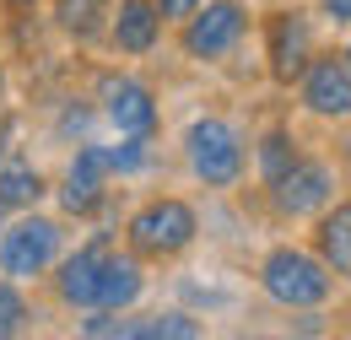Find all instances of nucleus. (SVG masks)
I'll return each mask as SVG.
<instances>
[{"mask_svg": "<svg viewBox=\"0 0 351 340\" xmlns=\"http://www.w3.org/2000/svg\"><path fill=\"white\" fill-rule=\"evenodd\" d=\"M38 5H44V0H0V16H5V22H27Z\"/></svg>", "mask_w": 351, "mask_h": 340, "instance_id": "393cba45", "label": "nucleus"}, {"mask_svg": "<svg viewBox=\"0 0 351 340\" xmlns=\"http://www.w3.org/2000/svg\"><path fill=\"white\" fill-rule=\"evenodd\" d=\"M184 162L206 189H238L249 173V135L227 114H200L184 130Z\"/></svg>", "mask_w": 351, "mask_h": 340, "instance_id": "7ed1b4c3", "label": "nucleus"}, {"mask_svg": "<svg viewBox=\"0 0 351 340\" xmlns=\"http://www.w3.org/2000/svg\"><path fill=\"white\" fill-rule=\"evenodd\" d=\"M114 243H119V232H87L76 249H65L54 259V298H60V308H71V313L92 308L97 276H103V265L114 254Z\"/></svg>", "mask_w": 351, "mask_h": 340, "instance_id": "1a4fd4ad", "label": "nucleus"}, {"mask_svg": "<svg viewBox=\"0 0 351 340\" xmlns=\"http://www.w3.org/2000/svg\"><path fill=\"white\" fill-rule=\"evenodd\" d=\"M341 130H346V135H341V168H346V178H351V119Z\"/></svg>", "mask_w": 351, "mask_h": 340, "instance_id": "a878e982", "label": "nucleus"}, {"mask_svg": "<svg viewBox=\"0 0 351 340\" xmlns=\"http://www.w3.org/2000/svg\"><path fill=\"white\" fill-rule=\"evenodd\" d=\"M335 54H341V65H346V71H351V27H346V43H341Z\"/></svg>", "mask_w": 351, "mask_h": 340, "instance_id": "bb28decb", "label": "nucleus"}, {"mask_svg": "<svg viewBox=\"0 0 351 340\" xmlns=\"http://www.w3.org/2000/svg\"><path fill=\"white\" fill-rule=\"evenodd\" d=\"M335 189H341V184H335V168H330L324 157L303 151L292 168L281 173V184H270L265 195H270V211L281 216V221H313V216L335 200Z\"/></svg>", "mask_w": 351, "mask_h": 340, "instance_id": "6e6552de", "label": "nucleus"}, {"mask_svg": "<svg viewBox=\"0 0 351 340\" xmlns=\"http://www.w3.org/2000/svg\"><path fill=\"white\" fill-rule=\"evenodd\" d=\"M313 254L324 259V270L341 287H351V195H335L313 216Z\"/></svg>", "mask_w": 351, "mask_h": 340, "instance_id": "ddd939ff", "label": "nucleus"}, {"mask_svg": "<svg viewBox=\"0 0 351 340\" xmlns=\"http://www.w3.org/2000/svg\"><path fill=\"white\" fill-rule=\"evenodd\" d=\"M0 221H5V211H0Z\"/></svg>", "mask_w": 351, "mask_h": 340, "instance_id": "c85d7f7f", "label": "nucleus"}, {"mask_svg": "<svg viewBox=\"0 0 351 340\" xmlns=\"http://www.w3.org/2000/svg\"><path fill=\"white\" fill-rule=\"evenodd\" d=\"M206 324L184 308H162V313H146V319H119V340H200Z\"/></svg>", "mask_w": 351, "mask_h": 340, "instance_id": "a211bd4d", "label": "nucleus"}, {"mask_svg": "<svg viewBox=\"0 0 351 340\" xmlns=\"http://www.w3.org/2000/svg\"><path fill=\"white\" fill-rule=\"evenodd\" d=\"M22 114L16 108H0V162H11V157H22Z\"/></svg>", "mask_w": 351, "mask_h": 340, "instance_id": "412c9836", "label": "nucleus"}, {"mask_svg": "<svg viewBox=\"0 0 351 340\" xmlns=\"http://www.w3.org/2000/svg\"><path fill=\"white\" fill-rule=\"evenodd\" d=\"M260 38H265V76L292 92L298 76L308 71V60L319 54V33H313V16L303 5H276L260 16Z\"/></svg>", "mask_w": 351, "mask_h": 340, "instance_id": "423d86ee", "label": "nucleus"}, {"mask_svg": "<svg viewBox=\"0 0 351 340\" xmlns=\"http://www.w3.org/2000/svg\"><path fill=\"white\" fill-rule=\"evenodd\" d=\"M303 157V141L292 135V125H265L254 141H249V162H254V178H260V189L270 184H281V173L292 168Z\"/></svg>", "mask_w": 351, "mask_h": 340, "instance_id": "dca6fc26", "label": "nucleus"}, {"mask_svg": "<svg viewBox=\"0 0 351 340\" xmlns=\"http://www.w3.org/2000/svg\"><path fill=\"white\" fill-rule=\"evenodd\" d=\"M5 92H11V71L0 65V108H5Z\"/></svg>", "mask_w": 351, "mask_h": 340, "instance_id": "cd10ccee", "label": "nucleus"}, {"mask_svg": "<svg viewBox=\"0 0 351 340\" xmlns=\"http://www.w3.org/2000/svg\"><path fill=\"white\" fill-rule=\"evenodd\" d=\"M319 16H324L330 27L346 33V27H351V0H319Z\"/></svg>", "mask_w": 351, "mask_h": 340, "instance_id": "b1692460", "label": "nucleus"}, {"mask_svg": "<svg viewBox=\"0 0 351 340\" xmlns=\"http://www.w3.org/2000/svg\"><path fill=\"white\" fill-rule=\"evenodd\" d=\"M60 254H65V221L60 216H44L33 206V211H11L0 221V276H11L22 287L44 281Z\"/></svg>", "mask_w": 351, "mask_h": 340, "instance_id": "20e7f679", "label": "nucleus"}, {"mask_svg": "<svg viewBox=\"0 0 351 340\" xmlns=\"http://www.w3.org/2000/svg\"><path fill=\"white\" fill-rule=\"evenodd\" d=\"M92 114H97V108H87V103H65V108H60V135H82V141H87V125H92Z\"/></svg>", "mask_w": 351, "mask_h": 340, "instance_id": "4be33fe9", "label": "nucleus"}, {"mask_svg": "<svg viewBox=\"0 0 351 340\" xmlns=\"http://www.w3.org/2000/svg\"><path fill=\"white\" fill-rule=\"evenodd\" d=\"M298 103H303V114L324 119V125H346L351 119V71L341 65L335 49H319L308 60V71L298 76Z\"/></svg>", "mask_w": 351, "mask_h": 340, "instance_id": "9d476101", "label": "nucleus"}, {"mask_svg": "<svg viewBox=\"0 0 351 340\" xmlns=\"http://www.w3.org/2000/svg\"><path fill=\"white\" fill-rule=\"evenodd\" d=\"M249 27H254L249 0H206L195 16L178 22V49H184V60H195V65H221L227 54L243 49Z\"/></svg>", "mask_w": 351, "mask_h": 340, "instance_id": "39448f33", "label": "nucleus"}, {"mask_svg": "<svg viewBox=\"0 0 351 340\" xmlns=\"http://www.w3.org/2000/svg\"><path fill=\"white\" fill-rule=\"evenodd\" d=\"M108 168H103V146L97 141H82L76 146V157L65 162V173H60V184L49 189V195H60V211L76 216V221H92V216L108 206Z\"/></svg>", "mask_w": 351, "mask_h": 340, "instance_id": "9b49d317", "label": "nucleus"}, {"mask_svg": "<svg viewBox=\"0 0 351 340\" xmlns=\"http://www.w3.org/2000/svg\"><path fill=\"white\" fill-rule=\"evenodd\" d=\"M33 324V302L22 292V281H11V276H0V340L22 335Z\"/></svg>", "mask_w": 351, "mask_h": 340, "instance_id": "aec40b11", "label": "nucleus"}, {"mask_svg": "<svg viewBox=\"0 0 351 340\" xmlns=\"http://www.w3.org/2000/svg\"><path fill=\"white\" fill-rule=\"evenodd\" d=\"M195 238H200V211L184 195H152L125 221V249L135 259H146V265H173V259H184L195 249Z\"/></svg>", "mask_w": 351, "mask_h": 340, "instance_id": "f257e3e1", "label": "nucleus"}, {"mask_svg": "<svg viewBox=\"0 0 351 340\" xmlns=\"http://www.w3.org/2000/svg\"><path fill=\"white\" fill-rule=\"evenodd\" d=\"M54 189L49 184L44 168H33L27 157H11V162H0V211H33V206H44V195Z\"/></svg>", "mask_w": 351, "mask_h": 340, "instance_id": "f3484780", "label": "nucleus"}, {"mask_svg": "<svg viewBox=\"0 0 351 340\" xmlns=\"http://www.w3.org/2000/svg\"><path fill=\"white\" fill-rule=\"evenodd\" d=\"M92 103L114 125V135H152L157 141V130H162V97L135 71H97Z\"/></svg>", "mask_w": 351, "mask_h": 340, "instance_id": "0eeeda50", "label": "nucleus"}, {"mask_svg": "<svg viewBox=\"0 0 351 340\" xmlns=\"http://www.w3.org/2000/svg\"><path fill=\"white\" fill-rule=\"evenodd\" d=\"M206 0H157V16H162V27H178L184 16H195Z\"/></svg>", "mask_w": 351, "mask_h": 340, "instance_id": "5701e85b", "label": "nucleus"}, {"mask_svg": "<svg viewBox=\"0 0 351 340\" xmlns=\"http://www.w3.org/2000/svg\"><path fill=\"white\" fill-rule=\"evenodd\" d=\"M146 298V259H135L130 249L114 243V254L97 276V292H92V308H108V313H130L135 302Z\"/></svg>", "mask_w": 351, "mask_h": 340, "instance_id": "4468645a", "label": "nucleus"}, {"mask_svg": "<svg viewBox=\"0 0 351 340\" xmlns=\"http://www.w3.org/2000/svg\"><path fill=\"white\" fill-rule=\"evenodd\" d=\"M103 43L125 60H146L157 43H162V16H157V0H114V16H108V33Z\"/></svg>", "mask_w": 351, "mask_h": 340, "instance_id": "f8f14e48", "label": "nucleus"}, {"mask_svg": "<svg viewBox=\"0 0 351 340\" xmlns=\"http://www.w3.org/2000/svg\"><path fill=\"white\" fill-rule=\"evenodd\" d=\"M108 16H114V0H49L54 33L76 49H97L108 33Z\"/></svg>", "mask_w": 351, "mask_h": 340, "instance_id": "2eb2a0df", "label": "nucleus"}, {"mask_svg": "<svg viewBox=\"0 0 351 340\" xmlns=\"http://www.w3.org/2000/svg\"><path fill=\"white\" fill-rule=\"evenodd\" d=\"M152 135H119L114 146H103V168H108V178H135V173L152 168Z\"/></svg>", "mask_w": 351, "mask_h": 340, "instance_id": "6ab92c4d", "label": "nucleus"}, {"mask_svg": "<svg viewBox=\"0 0 351 340\" xmlns=\"http://www.w3.org/2000/svg\"><path fill=\"white\" fill-rule=\"evenodd\" d=\"M335 287L341 281L324 270V259L313 254V249L270 243L265 259H260V292L276 308H287V313H319V308H330Z\"/></svg>", "mask_w": 351, "mask_h": 340, "instance_id": "f03ea898", "label": "nucleus"}]
</instances>
